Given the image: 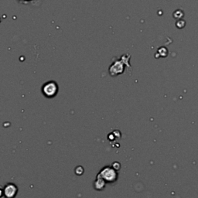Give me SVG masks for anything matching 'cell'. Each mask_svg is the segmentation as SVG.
I'll use <instances>...</instances> for the list:
<instances>
[{"instance_id":"3957f363","label":"cell","mask_w":198,"mask_h":198,"mask_svg":"<svg viewBox=\"0 0 198 198\" xmlns=\"http://www.w3.org/2000/svg\"><path fill=\"white\" fill-rule=\"evenodd\" d=\"M1 197H4L5 198H15L17 195L18 187L14 183H8L1 190Z\"/></svg>"},{"instance_id":"52a82bcc","label":"cell","mask_w":198,"mask_h":198,"mask_svg":"<svg viewBox=\"0 0 198 198\" xmlns=\"http://www.w3.org/2000/svg\"><path fill=\"white\" fill-rule=\"evenodd\" d=\"M112 166L114 168L115 170H117V171H118V170L121 169V164L119 162H114L112 163Z\"/></svg>"},{"instance_id":"6da1fadb","label":"cell","mask_w":198,"mask_h":198,"mask_svg":"<svg viewBox=\"0 0 198 198\" xmlns=\"http://www.w3.org/2000/svg\"><path fill=\"white\" fill-rule=\"evenodd\" d=\"M98 175L101 177L106 183H113L118 179V173L112 166H107L102 168Z\"/></svg>"},{"instance_id":"7a4b0ae2","label":"cell","mask_w":198,"mask_h":198,"mask_svg":"<svg viewBox=\"0 0 198 198\" xmlns=\"http://www.w3.org/2000/svg\"><path fill=\"white\" fill-rule=\"evenodd\" d=\"M58 90H59V88H58L57 82L50 81L43 85L42 93L47 98H52L57 95L58 93Z\"/></svg>"},{"instance_id":"5b68a950","label":"cell","mask_w":198,"mask_h":198,"mask_svg":"<svg viewBox=\"0 0 198 198\" xmlns=\"http://www.w3.org/2000/svg\"><path fill=\"white\" fill-rule=\"evenodd\" d=\"M109 72H110V74L112 76L118 75V74H122L123 72V66H122V64H120L118 62V63H115L110 67Z\"/></svg>"},{"instance_id":"8992f818","label":"cell","mask_w":198,"mask_h":198,"mask_svg":"<svg viewBox=\"0 0 198 198\" xmlns=\"http://www.w3.org/2000/svg\"><path fill=\"white\" fill-rule=\"evenodd\" d=\"M74 173H75V174L78 176L82 175V174L84 173V168L81 166H77V167L74 169Z\"/></svg>"},{"instance_id":"277c9868","label":"cell","mask_w":198,"mask_h":198,"mask_svg":"<svg viewBox=\"0 0 198 198\" xmlns=\"http://www.w3.org/2000/svg\"><path fill=\"white\" fill-rule=\"evenodd\" d=\"M105 186H106V182L101 177L97 175L95 180L93 183V187L95 190H96V191H103L105 188Z\"/></svg>"}]
</instances>
